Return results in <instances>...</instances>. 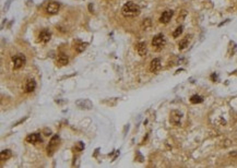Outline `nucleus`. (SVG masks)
Returning a JSON list of instances; mask_svg holds the SVG:
<instances>
[{
  "label": "nucleus",
  "mask_w": 237,
  "mask_h": 168,
  "mask_svg": "<svg viewBox=\"0 0 237 168\" xmlns=\"http://www.w3.org/2000/svg\"><path fill=\"white\" fill-rule=\"evenodd\" d=\"M121 13L125 18H135L140 14V7L132 1L126 2L121 9Z\"/></svg>",
  "instance_id": "nucleus-1"
},
{
  "label": "nucleus",
  "mask_w": 237,
  "mask_h": 168,
  "mask_svg": "<svg viewBox=\"0 0 237 168\" xmlns=\"http://www.w3.org/2000/svg\"><path fill=\"white\" fill-rule=\"evenodd\" d=\"M12 62H13V68L14 69H20L24 65L25 63V56L22 55V54H19V55H16L12 57Z\"/></svg>",
  "instance_id": "nucleus-2"
},
{
  "label": "nucleus",
  "mask_w": 237,
  "mask_h": 168,
  "mask_svg": "<svg viewBox=\"0 0 237 168\" xmlns=\"http://www.w3.org/2000/svg\"><path fill=\"white\" fill-rule=\"evenodd\" d=\"M59 9H60V4L56 1H51L49 2L46 8H45V11L47 14H50V16H54V14H57L59 12Z\"/></svg>",
  "instance_id": "nucleus-3"
},
{
  "label": "nucleus",
  "mask_w": 237,
  "mask_h": 168,
  "mask_svg": "<svg viewBox=\"0 0 237 168\" xmlns=\"http://www.w3.org/2000/svg\"><path fill=\"white\" fill-rule=\"evenodd\" d=\"M165 43H166V40H165L164 35H163V34H157V35H155L153 37V39H152V46L156 47V48H162L163 46L165 45Z\"/></svg>",
  "instance_id": "nucleus-4"
},
{
  "label": "nucleus",
  "mask_w": 237,
  "mask_h": 168,
  "mask_svg": "<svg viewBox=\"0 0 237 168\" xmlns=\"http://www.w3.org/2000/svg\"><path fill=\"white\" fill-rule=\"evenodd\" d=\"M58 142H59V136L58 135H54L53 138H51V140H50L48 146H47V154L49 156H51L54 154V152H55L57 145H58Z\"/></svg>",
  "instance_id": "nucleus-5"
},
{
  "label": "nucleus",
  "mask_w": 237,
  "mask_h": 168,
  "mask_svg": "<svg viewBox=\"0 0 237 168\" xmlns=\"http://www.w3.org/2000/svg\"><path fill=\"white\" fill-rule=\"evenodd\" d=\"M182 118V114L179 110H173L171 113V122L175 126H180V121Z\"/></svg>",
  "instance_id": "nucleus-6"
},
{
  "label": "nucleus",
  "mask_w": 237,
  "mask_h": 168,
  "mask_svg": "<svg viewBox=\"0 0 237 168\" xmlns=\"http://www.w3.org/2000/svg\"><path fill=\"white\" fill-rule=\"evenodd\" d=\"M173 16H174V11L173 10H166V11H164L162 13V16L160 18V22H161V23H163V24H166V23H168V22L171 21Z\"/></svg>",
  "instance_id": "nucleus-7"
},
{
  "label": "nucleus",
  "mask_w": 237,
  "mask_h": 168,
  "mask_svg": "<svg viewBox=\"0 0 237 168\" xmlns=\"http://www.w3.org/2000/svg\"><path fill=\"white\" fill-rule=\"evenodd\" d=\"M76 105L80 109H91L93 107V104L90 99H79L76 101Z\"/></svg>",
  "instance_id": "nucleus-8"
},
{
  "label": "nucleus",
  "mask_w": 237,
  "mask_h": 168,
  "mask_svg": "<svg viewBox=\"0 0 237 168\" xmlns=\"http://www.w3.org/2000/svg\"><path fill=\"white\" fill-rule=\"evenodd\" d=\"M26 142H28V143H37V142H42L41 133H32V134H28V135L26 136Z\"/></svg>",
  "instance_id": "nucleus-9"
},
{
  "label": "nucleus",
  "mask_w": 237,
  "mask_h": 168,
  "mask_svg": "<svg viewBox=\"0 0 237 168\" xmlns=\"http://www.w3.org/2000/svg\"><path fill=\"white\" fill-rule=\"evenodd\" d=\"M162 67V63H161V60L159 58H155L151 61V64H150V71L151 72H157Z\"/></svg>",
  "instance_id": "nucleus-10"
},
{
  "label": "nucleus",
  "mask_w": 237,
  "mask_h": 168,
  "mask_svg": "<svg viewBox=\"0 0 237 168\" xmlns=\"http://www.w3.org/2000/svg\"><path fill=\"white\" fill-rule=\"evenodd\" d=\"M50 37H51L50 32H49V31H46V30L42 31V32L39 33V36H38L39 42H42V43H47V42H49Z\"/></svg>",
  "instance_id": "nucleus-11"
},
{
  "label": "nucleus",
  "mask_w": 237,
  "mask_h": 168,
  "mask_svg": "<svg viewBox=\"0 0 237 168\" xmlns=\"http://www.w3.org/2000/svg\"><path fill=\"white\" fill-rule=\"evenodd\" d=\"M137 50H138V54H139V56L144 57V56L146 55V52H147V49H146V44H145V43H143V42L139 43L138 45H137Z\"/></svg>",
  "instance_id": "nucleus-12"
},
{
  "label": "nucleus",
  "mask_w": 237,
  "mask_h": 168,
  "mask_svg": "<svg viewBox=\"0 0 237 168\" xmlns=\"http://www.w3.org/2000/svg\"><path fill=\"white\" fill-rule=\"evenodd\" d=\"M35 89H36V82L34 81L33 79H29V80H27L26 85H25V92H27V93H31V92H33Z\"/></svg>",
  "instance_id": "nucleus-13"
},
{
  "label": "nucleus",
  "mask_w": 237,
  "mask_h": 168,
  "mask_svg": "<svg viewBox=\"0 0 237 168\" xmlns=\"http://www.w3.org/2000/svg\"><path fill=\"white\" fill-rule=\"evenodd\" d=\"M57 60H58V63L61 64V65H66V64H68V62H69L68 56L65 55V54H60V55H59Z\"/></svg>",
  "instance_id": "nucleus-14"
},
{
  "label": "nucleus",
  "mask_w": 237,
  "mask_h": 168,
  "mask_svg": "<svg viewBox=\"0 0 237 168\" xmlns=\"http://www.w3.org/2000/svg\"><path fill=\"white\" fill-rule=\"evenodd\" d=\"M151 26H152V20H151L150 18H146V19H144V20L142 21V24H141L142 30L147 31Z\"/></svg>",
  "instance_id": "nucleus-15"
},
{
  "label": "nucleus",
  "mask_w": 237,
  "mask_h": 168,
  "mask_svg": "<svg viewBox=\"0 0 237 168\" xmlns=\"http://www.w3.org/2000/svg\"><path fill=\"white\" fill-rule=\"evenodd\" d=\"M12 155V152L10 150H3L1 152V154H0V156H1V160H7L9 159Z\"/></svg>",
  "instance_id": "nucleus-16"
},
{
  "label": "nucleus",
  "mask_w": 237,
  "mask_h": 168,
  "mask_svg": "<svg viewBox=\"0 0 237 168\" xmlns=\"http://www.w3.org/2000/svg\"><path fill=\"white\" fill-rule=\"evenodd\" d=\"M189 38H190V36L189 35H187L186 37H185L180 43H179V49L180 50H182V49H185L186 47H188V44H189Z\"/></svg>",
  "instance_id": "nucleus-17"
},
{
  "label": "nucleus",
  "mask_w": 237,
  "mask_h": 168,
  "mask_svg": "<svg viewBox=\"0 0 237 168\" xmlns=\"http://www.w3.org/2000/svg\"><path fill=\"white\" fill-rule=\"evenodd\" d=\"M88 46V44L87 43H80L79 45H77L76 46V50H77V53H82V52H84V50L86 49V47Z\"/></svg>",
  "instance_id": "nucleus-18"
},
{
  "label": "nucleus",
  "mask_w": 237,
  "mask_h": 168,
  "mask_svg": "<svg viewBox=\"0 0 237 168\" xmlns=\"http://www.w3.org/2000/svg\"><path fill=\"white\" fill-rule=\"evenodd\" d=\"M190 101L192 104H200L203 101V98L201 96H199V95H194V96L190 97Z\"/></svg>",
  "instance_id": "nucleus-19"
},
{
  "label": "nucleus",
  "mask_w": 237,
  "mask_h": 168,
  "mask_svg": "<svg viewBox=\"0 0 237 168\" xmlns=\"http://www.w3.org/2000/svg\"><path fill=\"white\" fill-rule=\"evenodd\" d=\"M182 31H184V27H182V25H180V26H178L176 28V30L174 31V33H173V37L174 38H177L178 36H180V34L182 33Z\"/></svg>",
  "instance_id": "nucleus-20"
},
{
  "label": "nucleus",
  "mask_w": 237,
  "mask_h": 168,
  "mask_svg": "<svg viewBox=\"0 0 237 168\" xmlns=\"http://www.w3.org/2000/svg\"><path fill=\"white\" fill-rule=\"evenodd\" d=\"M186 16H187V11H185V10H184V11H181V13L179 14V17H178V19H177V21L180 22L181 20H184V18L186 17Z\"/></svg>",
  "instance_id": "nucleus-21"
},
{
  "label": "nucleus",
  "mask_w": 237,
  "mask_h": 168,
  "mask_svg": "<svg viewBox=\"0 0 237 168\" xmlns=\"http://www.w3.org/2000/svg\"><path fill=\"white\" fill-rule=\"evenodd\" d=\"M26 118H27V117H25V118H23V119H21V120H19V121H18L17 123H14V125H13V126H18V125H20V123H22V122H24V121L26 120Z\"/></svg>",
  "instance_id": "nucleus-22"
},
{
  "label": "nucleus",
  "mask_w": 237,
  "mask_h": 168,
  "mask_svg": "<svg viewBox=\"0 0 237 168\" xmlns=\"http://www.w3.org/2000/svg\"><path fill=\"white\" fill-rule=\"evenodd\" d=\"M10 2H11V0H8L7 1V3H6V6H4V11H7L9 9V6H10Z\"/></svg>",
  "instance_id": "nucleus-23"
},
{
  "label": "nucleus",
  "mask_w": 237,
  "mask_h": 168,
  "mask_svg": "<svg viewBox=\"0 0 237 168\" xmlns=\"http://www.w3.org/2000/svg\"><path fill=\"white\" fill-rule=\"evenodd\" d=\"M78 146H79V150L81 151V150H83V149H84V144H83L82 142H79V143H78Z\"/></svg>",
  "instance_id": "nucleus-24"
},
{
  "label": "nucleus",
  "mask_w": 237,
  "mask_h": 168,
  "mask_svg": "<svg viewBox=\"0 0 237 168\" xmlns=\"http://www.w3.org/2000/svg\"><path fill=\"white\" fill-rule=\"evenodd\" d=\"M211 79H212V81H214V82H215L216 80H218V75H216L215 73H213V74L211 75Z\"/></svg>",
  "instance_id": "nucleus-25"
},
{
  "label": "nucleus",
  "mask_w": 237,
  "mask_h": 168,
  "mask_svg": "<svg viewBox=\"0 0 237 168\" xmlns=\"http://www.w3.org/2000/svg\"><path fill=\"white\" fill-rule=\"evenodd\" d=\"M88 11H90L91 13H93V3L88 4Z\"/></svg>",
  "instance_id": "nucleus-26"
},
{
  "label": "nucleus",
  "mask_w": 237,
  "mask_h": 168,
  "mask_svg": "<svg viewBox=\"0 0 237 168\" xmlns=\"http://www.w3.org/2000/svg\"><path fill=\"white\" fill-rule=\"evenodd\" d=\"M232 156H237V153H231Z\"/></svg>",
  "instance_id": "nucleus-27"
}]
</instances>
